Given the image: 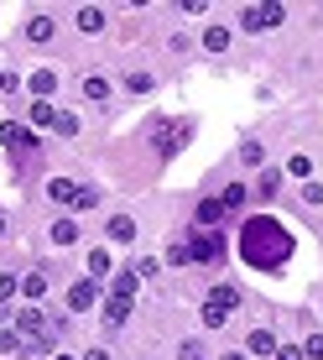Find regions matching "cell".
<instances>
[{
  "label": "cell",
  "mask_w": 323,
  "mask_h": 360,
  "mask_svg": "<svg viewBox=\"0 0 323 360\" xmlns=\"http://www.w3.org/2000/svg\"><path fill=\"white\" fill-rule=\"evenodd\" d=\"M0 146H37V136H32L27 126H16V120H11V126H0Z\"/></svg>",
  "instance_id": "4fadbf2b"
},
{
  "label": "cell",
  "mask_w": 323,
  "mask_h": 360,
  "mask_svg": "<svg viewBox=\"0 0 323 360\" xmlns=\"http://www.w3.org/2000/svg\"><path fill=\"white\" fill-rule=\"evenodd\" d=\"M84 266H89V277H94V282H105L110 271H115V256H110V245H94V251L84 256Z\"/></svg>",
  "instance_id": "ba28073f"
},
{
  "label": "cell",
  "mask_w": 323,
  "mask_h": 360,
  "mask_svg": "<svg viewBox=\"0 0 323 360\" xmlns=\"http://www.w3.org/2000/svg\"><path fill=\"white\" fill-rule=\"evenodd\" d=\"M53 126H58V136H79V115H58Z\"/></svg>",
  "instance_id": "d590c367"
},
{
  "label": "cell",
  "mask_w": 323,
  "mask_h": 360,
  "mask_svg": "<svg viewBox=\"0 0 323 360\" xmlns=\"http://www.w3.org/2000/svg\"><path fill=\"white\" fill-rule=\"evenodd\" d=\"M110 94H115V89H110L105 73H89V79H84V99H89V105H105Z\"/></svg>",
  "instance_id": "7c38bea8"
},
{
  "label": "cell",
  "mask_w": 323,
  "mask_h": 360,
  "mask_svg": "<svg viewBox=\"0 0 323 360\" xmlns=\"http://www.w3.org/2000/svg\"><path fill=\"white\" fill-rule=\"evenodd\" d=\"M240 162H245V167L261 162V141H245V146H240Z\"/></svg>",
  "instance_id": "8d00e7d4"
},
{
  "label": "cell",
  "mask_w": 323,
  "mask_h": 360,
  "mask_svg": "<svg viewBox=\"0 0 323 360\" xmlns=\"http://www.w3.org/2000/svg\"><path fill=\"white\" fill-rule=\"evenodd\" d=\"M47 235H53V245H79L84 225H79L73 214H63V219H53V230H47Z\"/></svg>",
  "instance_id": "9c48e42d"
},
{
  "label": "cell",
  "mask_w": 323,
  "mask_h": 360,
  "mask_svg": "<svg viewBox=\"0 0 323 360\" xmlns=\"http://www.w3.org/2000/svg\"><path fill=\"white\" fill-rule=\"evenodd\" d=\"M131 271H136L141 282H152V277H162V262H157V256H136V262H131Z\"/></svg>",
  "instance_id": "7402d4cb"
},
{
  "label": "cell",
  "mask_w": 323,
  "mask_h": 360,
  "mask_svg": "<svg viewBox=\"0 0 323 360\" xmlns=\"http://www.w3.org/2000/svg\"><path fill=\"white\" fill-rule=\"evenodd\" d=\"M209 303H214V308H225V314H235V308H240V292H235L230 282H219V288L209 292Z\"/></svg>",
  "instance_id": "9a60e30c"
},
{
  "label": "cell",
  "mask_w": 323,
  "mask_h": 360,
  "mask_svg": "<svg viewBox=\"0 0 323 360\" xmlns=\"http://www.w3.org/2000/svg\"><path fill=\"white\" fill-rule=\"evenodd\" d=\"M219 219H225V204H219V198H198L193 230H219Z\"/></svg>",
  "instance_id": "52a82bcc"
},
{
  "label": "cell",
  "mask_w": 323,
  "mask_h": 360,
  "mask_svg": "<svg viewBox=\"0 0 323 360\" xmlns=\"http://www.w3.org/2000/svg\"><path fill=\"white\" fill-rule=\"evenodd\" d=\"M0 235H6V219H0Z\"/></svg>",
  "instance_id": "ee69618b"
},
{
  "label": "cell",
  "mask_w": 323,
  "mask_h": 360,
  "mask_svg": "<svg viewBox=\"0 0 323 360\" xmlns=\"http://www.w3.org/2000/svg\"><path fill=\"white\" fill-rule=\"evenodd\" d=\"M256 188H261V193L271 198V193L282 188V167H266V172H261V183H256Z\"/></svg>",
  "instance_id": "f546056e"
},
{
  "label": "cell",
  "mask_w": 323,
  "mask_h": 360,
  "mask_svg": "<svg viewBox=\"0 0 323 360\" xmlns=\"http://www.w3.org/2000/svg\"><path fill=\"white\" fill-rule=\"evenodd\" d=\"M167 262H172V266H193V256H188V240H178V245H172V251H167Z\"/></svg>",
  "instance_id": "d6a6232c"
},
{
  "label": "cell",
  "mask_w": 323,
  "mask_h": 360,
  "mask_svg": "<svg viewBox=\"0 0 323 360\" xmlns=\"http://www.w3.org/2000/svg\"><path fill=\"white\" fill-rule=\"evenodd\" d=\"M16 334H21V340H37V334H42V308H21V314H16Z\"/></svg>",
  "instance_id": "8fae6325"
},
{
  "label": "cell",
  "mask_w": 323,
  "mask_h": 360,
  "mask_svg": "<svg viewBox=\"0 0 323 360\" xmlns=\"http://www.w3.org/2000/svg\"><path fill=\"white\" fill-rule=\"evenodd\" d=\"M126 89H131V94H152V89H157V79H152V73H131Z\"/></svg>",
  "instance_id": "f1b7e54d"
},
{
  "label": "cell",
  "mask_w": 323,
  "mask_h": 360,
  "mask_svg": "<svg viewBox=\"0 0 323 360\" xmlns=\"http://www.w3.org/2000/svg\"><path fill=\"white\" fill-rule=\"evenodd\" d=\"M245 198H251V188H245V183H225L219 204H225V214H230V209H245Z\"/></svg>",
  "instance_id": "2e32d148"
},
{
  "label": "cell",
  "mask_w": 323,
  "mask_h": 360,
  "mask_svg": "<svg viewBox=\"0 0 323 360\" xmlns=\"http://www.w3.org/2000/svg\"><path fill=\"white\" fill-rule=\"evenodd\" d=\"M188 256L198 266H219V262H225V235H219V230H193L188 235Z\"/></svg>",
  "instance_id": "7a4b0ae2"
},
{
  "label": "cell",
  "mask_w": 323,
  "mask_h": 360,
  "mask_svg": "<svg viewBox=\"0 0 323 360\" xmlns=\"http://www.w3.org/2000/svg\"><path fill=\"white\" fill-rule=\"evenodd\" d=\"M94 303H99V282H94V277H79V282L68 288V314H89Z\"/></svg>",
  "instance_id": "277c9868"
},
{
  "label": "cell",
  "mask_w": 323,
  "mask_h": 360,
  "mask_svg": "<svg viewBox=\"0 0 323 360\" xmlns=\"http://www.w3.org/2000/svg\"><path fill=\"white\" fill-rule=\"evenodd\" d=\"M53 120H58L53 99H37V105H32V126H53Z\"/></svg>",
  "instance_id": "d4e9b609"
},
{
  "label": "cell",
  "mask_w": 323,
  "mask_h": 360,
  "mask_svg": "<svg viewBox=\"0 0 323 360\" xmlns=\"http://www.w3.org/2000/svg\"><path fill=\"white\" fill-rule=\"evenodd\" d=\"M99 204V193L94 188H79V198H73V209H94Z\"/></svg>",
  "instance_id": "74e56055"
},
{
  "label": "cell",
  "mask_w": 323,
  "mask_h": 360,
  "mask_svg": "<svg viewBox=\"0 0 323 360\" xmlns=\"http://www.w3.org/2000/svg\"><path fill=\"white\" fill-rule=\"evenodd\" d=\"M198 319H204V329H225V308H214V303H204V308H198Z\"/></svg>",
  "instance_id": "4316f807"
},
{
  "label": "cell",
  "mask_w": 323,
  "mask_h": 360,
  "mask_svg": "<svg viewBox=\"0 0 323 360\" xmlns=\"http://www.w3.org/2000/svg\"><path fill=\"white\" fill-rule=\"evenodd\" d=\"M277 345H282V340H277L271 329H251V334H245V355H251V360H266V355L277 360Z\"/></svg>",
  "instance_id": "5b68a950"
},
{
  "label": "cell",
  "mask_w": 323,
  "mask_h": 360,
  "mask_svg": "<svg viewBox=\"0 0 323 360\" xmlns=\"http://www.w3.org/2000/svg\"><path fill=\"white\" fill-rule=\"evenodd\" d=\"M47 198H53V204H73V198H79V188H73L68 178H53V183H47Z\"/></svg>",
  "instance_id": "ffe728a7"
},
{
  "label": "cell",
  "mask_w": 323,
  "mask_h": 360,
  "mask_svg": "<svg viewBox=\"0 0 323 360\" xmlns=\"http://www.w3.org/2000/svg\"><path fill=\"white\" fill-rule=\"evenodd\" d=\"M53 89H58V73H53V68H37V73H32V94H37V99H47Z\"/></svg>",
  "instance_id": "d6986e66"
},
{
  "label": "cell",
  "mask_w": 323,
  "mask_h": 360,
  "mask_svg": "<svg viewBox=\"0 0 323 360\" xmlns=\"http://www.w3.org/2000/svg\"><path fill=\"white\" fill-rule=\"evenodd\" d=\"M21 297H27V303L47 297V277H42V271H27V277H21Z\"/></svg>",
  "instance_id": "ac0fdd59"
},
{
  "label": "cell",
  "mask_w": 323,
  "mask_h": 360,
  "mask_svg": "<svg viewBox=\"0 0 323 360\" xmlns=\"http://www.w3.org/2000/svg\"><path fill=\"white\" fill-rule=\"evenodd\" d=\"M277 360H303V350L297 345H277Z\"/></svg>",
  "instance_id": "f35d334b"
},
{
  "label": "cell",
  "mask_w": 323,
  "mask_h": 360,
  "mask_svg": "<svg viewBox=\"0 0 323 360\" xmlns=\"http://www.w3.org/2000/svg\"><path fill=\"white\" fill-rule=\"evenodd\" d=\"M178 360H209V350L198 345V334H188V340L178 345Z\"/></svg>",
  "instance_id": "484cf974"
},
{
  "label": "cell",
  "mask_w": 323,
  "mask_h": 360,
  "mask_svg": "<svg viewBox=\"0 0 323 360\" xmlns=\"http://www.w3.org/2000/svg\"><path fill=\"white\" fill-rule=\"evenodd\" d=\"M53 360H73V355H53Z\"/></svg>",
  "instance_id": "7bdbcfd3"
},
{
  "label": "cell",
  "mask_w": 323,
  "mask_h": 360,
  "mask_svg": "<svg viewBox=\"0 0 323 360\" xmlns=\"http://www.w3.org/2000/svg\"><path fill=\"white\" fill-rule=\"evenodd\" d=\"M105 240H110V245H131V240H136V219H131V214L105 219Z\"/></svg>",
  "instance_id": "8992f818"
},
{
  "label": "cell",
  "mask_w": 323,
  "mask_h": 360,
  "mask_svg": "<svg viewBox=\"0 0 323 360\" xmlns=\"http://www.w3.org/2000/svg\"><path fill=\"white\" fill-rule=\"evenodd\" d=\"M84 360H110V350H84Z\"/></svg>",
  "instance_id": "ab89813d"
},
{
  "label": "cell",
  "mask_w": 323,
  "mask_h": 360,
  "mask_svg": "<svg viewBox=\"0 0 323 360\" xmlns=\"http://www.w3.org/2000/svg\"><path fill=\"white\" fill-rule=\"evenodd\" d=\"M0 89H11V79H6V73H0Z\"/></svg>",
  "instance_id": "b9f144b4"
},
{
  "label": "cell",
  "mask_w": 323,
  "mask_h": 360,
  "mask_svg": "<svg viewBox=\"0 0 323 360\" xmlns=\"http://www.w3.org/2000/svg\"><path fill=\"white\" fill-rule=\"evenodd\" d=\"M219 360H251V355H245V350H225V355H219Z\"/></svg>",
  "instance_id": "60d3db41"
},
{
  "label": "cell",
  "mask_w": 323,
  "mask_h": 360,
  "mask_svg": "<svg viewBox=\"0 0 323 360\" xmlns=\"http://www.w3.org/2000/svg\"><path fill=\"white\" fill-rule=\"evenodd\" d=\"M308 172H313L308 157H292V162H287V178H303V183H308Z\"/></svg>",
  "instance_id": "836d02e7"
},
{
  "label": "cell",
  "mask_w": 323,
  "mask_h": 360,
  "mask_svg": "<svg viewBox=\"0 0 323 360\" xmlns=\"http://www.w3.org/2000/svg\"><path fill=\"white\" fill-rule=\"evenodd\" d=\"M21 292V282L11 277V271H0V303H6V297H16Z\"/></svg>",
  "instance_id": "e575fe53"
},
{
  "label": "cell",
  "mask_w": 323,
  "mask_h": 360,
  "mask_svg": "<svg viewBox=\"0 0 323 360\" xmlns=\"http://www.w3.org/2000/svg\"><path fill=\"white\" fill-rule=\"evenodd\" d=\"M230 47V27H209L204 32V53H225Z\"/></svg>",
  "instance_id": "44dd1931"
},
{
  "label": "cell",
  "mask_w": 323,
  "mask_h": 360,
  "mask_svg": "<svg viewBox=\"0 0 323 360\" xmlns=\"http://www.w3.org/2000/svg\"><path fill=\"white\" fill-rule=\"evenodd\" d=\"M53 32H58V27H53V16H32V21H27V37H32V42H47Z\"/></svg>",
  "instance_id": "603a6c76"
},
{
  "label": "cell",
  "mask_w": 323,
  "mask_h": 360,
  "mask_svg": "<svg viewBox=\"0 0 323 360\" xmlns=\"http://www.w3.org/2000/svg\"><path fill=\"white\" fill-rule=\"evenodd\" d=\"M297 198H303L308 209H318V204H323V183H318V178H308L303 188H297Z\"/></svg>",
  "instance_id": "cb8c5ba5"
},
{
  "label": "cell",
  "mask_w": 323,
  "mask_h": 360,
  "mask_svg": "<svg viewBox=\"0 0 323 360\" xmlns=\"http://www.w3.org/2000/svg\"><path fill=\"white\" fill-rule=\"evenodd\" d=\"M16 350H27V340L16 329H0V355H16Z\"/></svg>",
  "instance_id": "83f0119b"
},
{
  "label": "cell",
  "mask_w": 323,
  "mask_h": 360,
  "mask_svg": "<svg viewBox=\"0 0 323 360\" xmlns=\"http://www.w3.org/2000/svg\"><path fill=\"white\" fill-rule=\"evenodd\" d=\"M303 360H323V334H308L303 340Z\"/></svg>",
  "instance_id": "1f68e13d"
},
{
  "label": "cell",
  "mask_w": 323,
  "mask_h": 360,
  "mask_svg": "<svg viewBox=\"0 0 323 360\" xmlns=\"http://www.w3.org/2000/svg\"><path fill=\"white\" fill-rule=\"evenodd\" d=\"M126 319H131V297L110 292V297H105V324H110V329H120V324H126Z\"/></svg>",
  "instance_id": "30bf717a"
},
{
  "label": "cell",
  "mask_w": 323,
  "mask_h": 360,
  "mask_svg": "<svg viewBox=\"0 0 323 360\" xmlns=\"http://www.w3.org/2000/svg\"><path fill=\"white\" fill-rule=\"evenodd\" d=\"M53 345H58V334H37V340H27V350L32 355H53Z\"/></svg>",
  "instance_id": "4dcf8cb0"
},
{
  "label": "cell",
  "mask_w": 323,
  "mask_h": 360,
  "mask_svg": "<svg viewBox=\"0 0 323 360\" xmlns=\"http://www.w3.org/2000/svg\"><path fill=\"white\" fill-rule=\"evenodd\" d=\"M240 262L256 271H282L292 262V230L271 214H251L240 225Z\"/></svg>",
  "instance_id": "6da1fadb"
},
{
  "label": "cell",
  "mask_w": 323,
  "mask_h": 360,
  "mask_svg": "<svg viewBox=\"0 0 323 360\" xmlns=\"http://www.w3.org/2000/svg\"><path fill=\"white\" fill-rule=\"evenodd\" d=\"M110 292H120V297H136V292H141V277H136L131 266H120V271H115V288H110Z\"/></svg>",
  "instance_id": "e0dca14e"
},
{
  "label": "cell",
  "mask_w": 323,
  "mask_h": 360,
  "mask_svg": "<svg viewBox=\"0 0 323 360\" xmlns=\"http://www.w3.org/2000/svg\"><path fill=\"white\" fill-rule=\"evenodd\" d=\"M105 21H110V16H105V6H84V11H79V32H89V37H94V32H105Z\"/></svg>",
  "instance_id": "5bb4252c"
},
{
  "label": "cell",
  "mask_w": 323,
  "mask_h": 360,
  "mask_svg": "<svg viewBox=\"0 0 323 360\" xmlns=\"http://www.w3.org/2000/svg\"><path fill=\"white\" fill-rule=\"evenodd\" d=\"M282 21H287V11H282V6H245L240 11V27L245 32H266V27H282Z\"/></svg>",
  "instance_id": "3957f363"
}]
</instances>
